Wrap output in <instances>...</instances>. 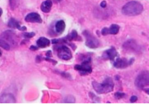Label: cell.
Instances as JSON below:
<instances>
[{"mask_svg": "<svg viewBox=\"0 0 149 107\" xmlns=\"http://www.w3.org/2000/svg\"><path fill=\"white\" fill-rule=\"evenodd\" d=\"M144 90V92L146 93L147 94H148L149 95V88H146V89H143Z\"/></svg>", "mask_w": 149, "mask_h": 107, "instance_id": "4316f807", "label": "cell"}, {"mask_svg": "<svg viewBox=\"0 0 149 107\" xmlns=\"http://www.w3.org/2000/svg\"><path fill=\"white\" fill-rule=\"evenodd\" d=\"M125 96V93L120 92H117L115 93L114 94L115 97L117 99H123V98H124Z\"/></svg>", "mask_w": 149, "mask_h": 107, "instance_id": "ffe728a7", "label": "cell"}, {"mask_svg": "<svg viewBox=\"0 0 149 107\" xmlns=\"http://www.w3.org/2000/svg\"><path fill=\"white\" fill-rule=\"evenodd\" d=\"M101 33L103 36H107V35H109L108 30V28L105 27L102 30Z\"/></svg>", "mask_w": 149, "mask_h": 107, "instance_id": "7402d4cb", "label": "cell"}, {"mask_svg": "<svg viewBox=\"0 0 149 107\" xmlns=\"http://www.w3.org/2000/svg\"><path fill=\"white\" fill-rule=\"evenodd\" d=\"M118 52L114 47H112L105 51L103 54V57L106 59L114 60L115 58L117 57Z\"/></svg>", "mask_w": 149, "mask_h": 107, "instance_id": "8fae6325", "label": "cell"}, {"mask_svg": "<svg viewBox=\"0 0 149 107\" xmlns=\"http://www.w3.org/2000/svg\"><path fill=\"white\" fill-rule=\"evenodd\" d=\"M65 27H66V25H65V22L63 20L58 21L55 24L56 31L58 34L63 33L65 30Z\"/></svg>", "mask_w": 149, "mask_h": 107, "instance_id": "2e32d148", "label": "cell"}, {"mask_svg": "<svg viewBox=\"0 0 149 107\" xmlns=\"http://www.w3.org/2000/svg\"><path fill=\"white\" fill-rule=\"evenodd\" d=\"M91 59L87 57L81 64H77L74 66V70L79 71L81 75L89 74L92 72V67L90 65Z\"/></svg>", "mask_w": 149, "mask_h": 107, "instance_id": "277c9868", "label": "cell"}, {"mask_svg": "<svg viewBox=\"0 0 149 107\" xmlns=\"http://www.w3.org/2000/svg\"><path fill=\"white\" fill-rule=\"evenodd\" d=\"M120 27L116 24H112L109 28H108L109 34L116 35L120 30Z\"/></svg>", "mask_w": 149, "mask_h": 107, "instance_id": "e0dca14e", "label": "cell"}, {"mask_svg": "<svg viewBox=\"0 0 149 107\" xmlns=\"http://www.w3.org/2000/svg\"><path fill=\"white\" fill-rule=\"evenodd\" d=\"M25 21L28 22L38 23H41L42 22L41 16L36 12H31L28 14L25 17Z\"/></svg>", "mask_w": 149, "mask_h": 107, "instance_id": "30bf717a", "label": "cell"}, {"mask_svg": "<svg viewBox=\"0 0 149 107\" xmlns=\"http://www.w3.org/2000/svg\"><path fill=\"white\" fill-rule=\"evenodd\" d=\"M143 10V6L141 3L137 1H131L123 6L122 12L125 15L134 16L140 15Z\"/></svg>", "mask_w": 149, "mask_h": 107, "instance_id": "6da1fadb", "label": "cell"}, {"mask_svg": "<svg viewBox=\"0 0 149 107\" xmlns=\"http://www.w3.org/2000/svg\"><path fill=\"white\" fill-rule=\"evenodd\" d=\"M1 55H2V52H1V50H0V57H1Z\"/></svg>", "mask_w": 149, "mask_h": 107, "instance_id": "f1b7e54d", "label": "cell"}, {"mask_svg": "<svg viewBox=\"0 0 149 107\" xmlns=\"http://www.w3.org/2000/svg\"><path fill=\"white\" fill-rule=\"evenodd\" d=\"M35 35H36L35 33L31 32H26V33H24L23 36L25 38H31L33 37Z\"/></svg>", "mask_w": 149, "mask_h": 107, "instance_id": "44dd1931", "label": "cell"}, {"mask_svg": "<svg viewBox=\"0 0 149 107\" xmlns=\"http://www.w3.org/2000/svg\"><path fill=\"white\" fill-rule=\"evenodd\" d=\"M0 47L6 50H9L10 49V46L9 44L5 40L1 38H0Z\"/></svg>", "mask_w": 149, "mask_h": 107, "instance_id": "d6986e66", "label": "cell"}, {"mask_svg": "<svg viewBox=\"0 0 149 107\" xmlns=\"http://www.w3.org/2000/svg\"><path fill=\"white\" fill-rule=\"evenodd\" d=\"M46 56L49 57H51L52 56V52L51 51H49L46 53Z\"/></svg>", "mask_w": 149, "mask_h": 107, "instance_id": "484cf974", "label": "cell"}, {"mask_svg": "<svg viewBox=\"0 0 149 107\" xmlns=\"http://www.w3.org/2000/svg\"><path fill=\"white\" fill-rule=\"evenodd\" d=\"M3 14V10L1 8H0V17H1V16Z\"/></svg>", "mask_w": 149, "mask_h": 107, "instance_id": "83f0119b", "label": "cell"}, {"mask_svg": "<svg viewBox=\"0 0 149 107\" xmlns=\"http://www.w3.org/2000/svg\"><path fill=\"white\" fill-rule=\"evenodd\" d=\"M83 35L86 38V45L90 49H95L99 47L100 42L89 31L85 30L83 32Z\"/></svg>", "mask_w": 149, "mask_h": 107, "instance_id": "5b68a950", "label": "cell"}, {"mask_svg": "<svg viewBox=\"0 0 149 107\" xmlns=\"http://www.w3.org/2000/svg\"><path fill=\"white\" fill-rule=\"evenodd\" d=\"M30 49L32 50H36L38 49L37 47L36 46H34V45H32V46H31Z\"/></svg>", "mask_w": 149, "mask_h": 107, "instance_id": "d4e9b609", "label": "cell"}, {"mask_svg": "<svg viewBox=\"0 0 149 107\" xmlns=\"http://www.w3.org/2000/svg\"><path fill=\"white\" fill-rule=\"evenodd\" d=\"M1 37L7 43H9L11 44H15L17 43V36L14 32L10 30L4 31L2 34Z\"/></svg>", "mask_w": 149, "mask_h": 107, "instance_id": "9c48e42d", "label": "cell"}, {"mask_svg": "<svg viewBox=\"0 0 149 107\" xmlns=\"http://www.w3.org/2000/svg\"><path fill=\"white\" fill-rule=\"evenodd\" d=\"M57 55L58 57L64 60H69L72 57V53L70 48L65 45H62L57 49Z\"/></svg>", "mask_w": 149, "mask_h": 107, "instance_id": "52a82bcc", "label": "cell"}, {"mask_svg": "<svg viewBox=\"0 0 149 107\" xmlns=\"http://www.w3.org/2000/svg\"><path fill=\"white\" fill-rule=\"evenodd\" d=\"M67 40L72 41V40H76L78 39V35L77 31L73 30L71 33L67 36L66 38Z\"/></svg>", "mask_w": 149, "mask_h": 107, "instance_id": "ac0fdd59", "label": "cell"}, {"mask_svg": "<svg viewBox=\"0 0 149 107\" xmlns=\"http://www.w3.org/2000/svg\"><path fill=\"white\" fill-rule=\"evenodd\" d=\"M1 103H15L16 99L14 95L10 94H3L0 96Z\"/></svg>", "mask_w": 149, "mask_h": 107, "instance_id": "7c38bea8", "label": "cell"}, {"mask_svg": "<svg viewBox=\"0 0 149 107\" xmlns=\"http://www.w3.org/2000/svg\"><path fill=\"white\" fill-rule=\"evenodd\" d=\"M134 62V59H131L129 60L125 58H117L114 62L113 65L117 69H124L132 65Z\"/></svg>", "mask_w": 149, "mask_h": 107, "instance_id": "ba28073f", "label": "cell"}, {"mask_svg": "<svg viewBox=\"0 0 149 107\" xmlns=\"http://www.w3.org/2000/svg\"><path fill=\"white\" fill-rule=\"evenodd\" d=\"M137 100H138V98H137V96L134 95L130 98V101L131 103H134V102L137 101Z\"/></svg>", "mask_w": 149, "mask_h": 107, "instance_id": "603a6c76", "label": "cell"}, {"mask_svg": "<svg viewBox=\"0 0 149 107\" xmlns=\"http://www.w3.org/2000/svg\"><path fill=\"white\" fill-rule=\"evenodd\" d=\"M135 85L140 89L149 85V72L147 71L141 72L136 78Z\"/></svg>", "mask_w": 149, "mask_h": 107, "instance_id": "3957f363", "label": "cell"}, {"mask_svg": "<svg viewBox=\"0 0 149 107\" xmlns=\"http://www.w3.org/2000/svg\"><path fill=\"white\" fill-rule=\"evenodd\" d=\"M92 85L95 91L99 94L111 92L113 90L114 86L113 81L110 78H107L102 83L94 81L92 83Z\"/></svg>", "mask_w": 149, "mask_h": 107, "instance_id": "7a4b0ae2", "label": "cell"}, {"mask_svg": "<svg viewBox=\"0 0 149 107\" xmlns=\"http://www.w3.org/2000/svg\"><path fill=\"white\" fill-rule=\"evenodd\" d=\"M56 1H61V0H56Z\"/></svg>", "mask_w": 149, "mask_h": 107, "instance_id": "f546056e", "label": "cell"}, {"mask_svg": "<svg viewBox=\"0 0 149 107\" xmlns=\"http://www.w3.org/2000/svg\"><path fill=\"white\" fill-rule=\"evenodd\" d=\"M107 6V2L105 1H103L100 3V6L102 8H106Z\"/></svg>", "mask_w": 149, "mask_h": 107, "instance_id": "cb8c5ba5", "label": "cell"}, {"mask_svg": "<svg viewBox=\"0 0 149 107\" xmlns=\"http://www.w3.org/2000/svg\"><path fill=\"white\" fill-rule=\"evenodd\" d=\"M52 4L53 3L51 0H46L44 1L41 4V10L44 13H49L51 10Z\"/></svg>", "mask_w": 149, "mask_h": 107, "instance_id": "5bb4252c", "label": "cell"}, {"mask_svg": "<svg viewBox=\"0 0 149 107\" xmlns=\"http://www.w3.org/2000/svg\"><path fill=\"white\" fill-rule=\"evenodd\" d=\"M123 48L126 51L134 53H140L142 47L136 40L130 39L126 41L123 45Z\"/></svg>", "mask_w": 149, "mask_h": 107, "instance_id": "8992f818", "label": "cell"}, {"mask_svg": "<svg viewBox=\"0 0 149 107\" xmlns=\"http://www.w3.org/2000/svg\"><path fill=\"white\" fill-rule=\"evenodd\" d=\"M8 26L10 28L16 29L20 31H25L27 29L25 26H21L19 22L14 18H11L8 23Z\"/></svg>", "mask_w": 149, "mask_h": 107, "instance_id": "4fadbf2b", "label": "cell"}, {"mask_svg": "<svg viewBox=\"0 0 149 107\" xmlns=\"http://www.w3.org/2000/svg\"><path fill=\"white\" fill-rule=\"evenodd\" d=\"M36 43L38 46L41 48H45L50 45V41L44 37H40Z\"/></svg>", "mask_w": 149, "mask_h": 107, "instance_id": "9a60e30c", "label": "cell"}]
</instances>
